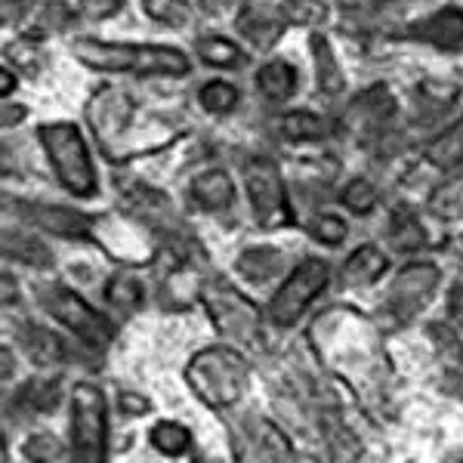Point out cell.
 Masks as SVG:
<instances>
[{
    "label": "cell",
    "mask_w": 463,
    "mask_h": 463,
    "mask_svg": "<svg viewBox=\"0 0 463 463\" xmlns=\"http://www.w3.org/2000/svg\"><path fill=\"white\" fill-rule=\"evenodd\" d=\"M25 454H28L32 460H59L65 451L56 445V439H50V436H34L32 442L25 445Z\"/></svg>",
    "instance_id": "cell-28"
},
{
    "label": "cell",
    "mask_w": 463,
    "mask_h": 463,
    "mask_svg": "<svg viewBox=\"0 0 463 463\" xmlns=\"http://www.w3.org/2000/svg\"><path fill=\"white\" fill-rule=\"evenodd\" d=\"M192 195L207 211H226L232 198H235V185H232V179L222 170H211V174H201L192 183Z\"/></svg>",
    "instance_id": "cell-14"
},
{
    "label": "cell",
    "mask_w": 463,
    "mask_h": 463,
    "mask_svg": "<svg viewBox=\"0 0 463 463\" xmlns=\"http://www.w3.org/2000/svg\"><path fill=\"white\" fill-rule=\"evenodd\" d=\"M285 133L290 139H316L325 133V121L309 111H294V115L285 118Z\"/></svg>",
    "instance_id": "cell-23"
},
{
    "label": "cell",
    "mask_w": 463,
    "mask_h": 463,
    "mask_svg": "<svg viewBox=\"0 0 463 463\" xmlns=\"http://www.w3.org/2000/svg\"><path fill=\"white\" fill-rule=\"evenodd\" d=\"M146 13L167 25H183L189 19V6L183 0H146Z\"/></svg>",
    "instance_id": "cell-25"
},
{
    "label": "cell",
    "mask_w": 463,
    "mask_h": 463,
    "mask_svg": "<svg viewBox=\"0 0 463 463\" xmlns=\"http://www.w3.org/2000/svg\"><path fill=\"white\" fill-rule=\"evenodd\" d=\"M390 241H392L395 250H414L423 244V232H420V226H417V220H411L408 216V220H399L392 226Z\"/></svg>",
    "instance_id": "cell-26"
},
{
    "label": "cell",
    "mask_w": 463,
    "mask_h": 463,
    "mask_svg": "<svg viewBox=\"0 0 463 463\" xmlns=\"http://www.w3.org/2000/svg\"><path fill=\"white\" fill-rule=\"evenodd\" d=\"M312 59H316V74H318V84L325 93H340L343 87V78H340V65L334 59L331 47H327L321 37L312 41Z\"/></svg>",
    "instance_id": "cell-19"
},
{
    "label": "cell",
    "mask_w": 463,
    "mask_h": 463,
    "mask_svg": "<svg viewBox=\"0 0 463 463\" xmlns=\"http://www.w3.org/2000/svg\"><path fill=\"white\" fill-rule=\"evenodd\" d=\"M248 195L257 213L260 226H285L290 220L288 192L281 183V174L275 170L272 161H250L248 164Z\"/></svg>",
    "instance_id": "cell-8"
},
{
    "label": "cell",
    "mask_w": 463,
    "mask_h": 463,
    "mask_svg": "<svg viewBox=\"0 0 463 463\" xmlns=\"http://www.w3.org/2000/svg\"><path fill=\"white\" fill-rule=\"evenodd\" d=\"M19 399L25 402L28 408H34V411H53L59 405V380L56 377H34V380H28L25 386H22V392H19Z\"/></svg>",
    "instance_id": "cell-18"
},
{
    "label": "cell",
    "mask_w": 463,
    "mask_h": 463,
    "mask_svg": "<svg viewBox=\"0 0 463 463\" xmlns=\"http://www.w3.org/2000/svg\"><path fill=\"white\" fill-rule=\"evenodd\" d=\"M71 448L78 460L106 458V399L93 383H78L71 395Z\"/></svg>",
    "instance_id": "cell-5"
},
{
    "label": "cell",
    "mask_w": 463,
    "mask_h": 463,
    "mask_svg": "<svg viewBox=\"0 0 463 463\" xmlns=\"http://www.w3.org/2000/svg\"><path fill=\"white\" fill-rule=\"evenodd\" d=\"M343 204H346L353 213H368L371 207L377 204L374 185L364 183V179H355V183H349V185H346V192H343Z\"/></svg>",
    "instance_id": "cell-24"
},
{
    "label": "cell",
    "mask_w": 463,
    "mask_h": 463,
    "mask_svg": "<svg viewBox=\"0 0 463 463\" xmlns=\"http://www.w3.org/2000/svg\"><path fill=\"white\" fill-rule=\"evenodd\" d=\"M257 87H260V93H263L266 99L281 102V99H288V96L294 93L297 74H294V69H290L288 62H269L257 74Z\"/></svg>",
    "instance_id": "cell-16"
},
{
    "label": "cell",
    "mask_w": 463,
    "mask_h": 463,
    "mask_svg": "<svg viewBox=\"0 0 463 463\" xmlns=\"http://www.w3.org/2000/svg\"><path fill=\"white\" fill-rule=\"evenodd\" d=\"M248 383V364L235 349H204L189 364V386L201 402L213 408H226L241 399Z\"/></svg>",
    "instance_id": "cell-2"
},
{
    "label": "cell",
    "mask_w": 463,
    "mask_h": 463,
    "mask_svg": "<svg viewBox=\"0 0 463 463\" xmlns=\"http://www.w3.org/2000/svg\"><path fill=\"white\" fill-rule=\"evenodd\" d=\"M198 53L204 62L216 65V69H235V65L244 62L241 50L235 47V43L222 41V37H207V41L198 43Z\"/></svg>",
    "instance_id": "cell-20"
},
{
    "label": "cell",
    "mask_w": 463,
    "mask_h": 463,
    "mask_svg": "<svg viewBox=\"0 0 463 463\" xmlns=\"http://www.w3.org/2000/svg\"><path fill=\"white\" fill-rule=\"evenodd\" d=\"M325 6L316 0H244L238 13V32L253 43H272L288 25H316Z\"/></svg>",
    "instance_id": "cell-3"
},
{
    "label": "cell",
    "mask_w": 463,
    "mask_h": 463,
    "mask_svg": "<svg viewBox=\"0 0 463 463\" xmlns=\"http://www.w3.org/2000/svg\"><path fill=\"white\" fill-rule=\"evenodd\" d=\"M207 303L222 334L238 343H260V312L250 300H244L226 285H216L207 290Z\"/></svg>",
    "instance_id": "cell-9"
},
{
    "label": "cell",
    "mask_w": 463,
    "mask_h": 463,
    "mask_svg": "<svg viewBox=\"0 0 463 463\" xmlns=\"http://www.w3.org/2000/svg\"><path fill=\"white\" fill-rule=\"evenodd\" d=\"M325 285H327V263H321V260H306L303 266L294 269V275L285 281V288L275 294L272 306H269V318L281 327L294 325L306 312V306L325 290Z\"/></svg>",
    "instance_id": "cell-7"
},
{
    "label": "cell",
    "mask_w": 463,
    "mask_h": 463,
    "mask_svg": "<svg viewBox=\"0 0 463 463\" xmlns=\"http://www.w3.org/2000/svg\"><path fill=\"white\" fill-rule=\"evenodd\" d=\"M28 216H32L41 229L56 232V235L80 238L90 232L87 216L78 211H69V207H28Z\"/></svg>",
    "instance_id": "cell-12"
},
{
    "label": "cell",
    "mask_w": 463,
    "mask_h": 463,
    "mask_svg": "<svg viewBox=\"0 0 463 463\" xmlns=\"http://www.w3.org/2000/svg\"><path fill=\"white\" fill-rule=\"evenodd\" d=\"M430 161L436 167H454V164L463 161V118L458 124H451L445 133H439L430 146Z\"/></svg>",
    "instance_id": "cell-17"
},
{
    "label": "cell",
    "mask_w": 463,
    "mask_h": 463,
    "mask_svg": "<svg viewBox=\"0 0 463 463\" xmlns=\"http://www.w3.org/2000/svg\"><path fill=\"white\" fill-rule=\"evenodd\" d=\"M152 445L164 454H183L192 445V432L183 423H158L152 430Z\"/></svg>",
    "instance_id": "cell-21"
},
{
    "label": "cell",
    "mask_w": 463,
    "mask_h": 463,
    "mask_svg": "<svg viewBox=\"0 0 463 463\" xmlns=\"http://www.w3.org/2000/svg\"><path fill=\"white\" fill-rule=\"evenodd\" d=\"M109 294H111V300H115V303L133 306L139 300V285H137V281H130V279H118L115 285L109 288Z\"/></svg>",
    "instance_id": "cell-29"
},
{
    "label": "cell",
    "mask_w": 463,
    "mask_h": 463,
    "mask_svg": "<svg viewBox=\"0 0 463 463\" xmlns=\"http://www.w3.org/2000/svg\"><path fill=\"white\" fill-rule=\"evenodd\" d=\"M41 303L47 306L50 316L62 321L69 331L78 334L80 340H87L90 346H106L111 340V334H115L109 321L102 318L84 297H78L69 288H47L41 297Z\"/></svg>",
    "instance_id": "cell-6"
},
{
    "label": "cell",
    "mask_w": 463,
    "mask_h": 463,
    "mask_svg": "<svg viewBox=\"0 0 463 463\" xmlns=\"http://www.w3.org/2000/svg\"><path fill=\"white\" fill-rule=\"evenodd\" d=\"M439 285V272L432 266H408L405 272L395 279L390 290V309L395 318H411L430 303V294Z\"/></svg>",
    "instance_id": "cell-10"
},
{
    "label": "cell",
    "mask_w": 463,
    "mask_h": 463,
    "mask_svg": "<svg viewBox=\"0 0 463 463\" xmlns=\"http://www.w3.org/2000/svg\"><path fill=\"white\" fill-rule=\"evenodd\" d=\"M74 53L80 62L99 71H133V74H185L189 56L170 47H133V43L78 41Z\"/></svg>",
    "instance_id": "cell-1"
},
{
    "label": "cell",
    "mask_w": 463,
    "mask_h": 463,
    "mask_svg": "<svg viewBox=\"0 0 463 463\" xmlns=\"http://www.w3.org/2000/svg\"><path fill=\"white\" fill-rule=\"evenodd\" d=\"M235 102H238V90L226 84V80H213V84L201 90V106L213 111V115H226V111L235 109Z\"/></svg>",
    "instance_id": "cell-22"
},
{
    "label": "cell",
    "mask_w": 463,
    "mask_h": 463,
    "mask_svg": "<svg viewBox=\"0 0 463 463\" xmlns=\"http://www.w3.org/2000/svg\"><path fill=\"white\" fill-rule=\"evenodd\" d=\"M448 312H451L454 321H460V325H463V281L451 290V300H448Z\"/></svg>",
    "instance_id": "cell-31"
},
{
    "label": "cell",
    "mask_w": 463,
    "mask_h": 463,
    "mask_svg": "<svg viewBox=\"0 0 463 463\" xmlns=\"http://www.w3.org/2000/svg\"><path fill=\"white\" fill-rule=\"evenodd\" d=\"M312 235L321 244H340L346 238V226H343V220H337V216H316L312 220Z\"/></svg>",
    "instance_id": "cell-27"
},
{
    "label": "cell",
    "mask_w": 463,
    "mask_h": 463,
    "mask_svg": "<svg viewBox=\"0 0 463 463\" xmlns=\"http://www.w3.org/2000/svg\"><path fill=\"white\" fill-rule=\"evenodd\" d=\"M411 37H417V41H427V43H432V47H439V50L460 47V43H463V10L448 6V10L432 13L430 19L417 22V25L411 28Z\"/></svg>",
    "instance_id": "cell-11"
},
{
    "label": "cell",
    "mask_w": 463,
    "mask_h": 463,
    "mask_svg": "<svg viewBox=\"0 0 463 463\" xmlns=\"http://www.w3.org/2000/svg\"><path fill=\"white\" fill-rule=\"evenodd\" d=\"M386 272V253L377 248H358L343 266V281L353 288L374 285L380 275Z\"/></svg>",
    "instance_id": "cell-13"
},
{
    "label": "cell",
    "mask_w": 463,
    "mask_h": 463,
    "mask_svg": "<svg viewBox=\"0 0 463 463\" xmlns=\"http://www.w3.org/2000/svg\"><path fill=\"white\" fill-rule=\"evenodd\" d=\"M80 6L90 19H106L121 10V0H80Z\"/></svg>",
    "instance_id": "cell-30"
},
{
    "label": "cell",
    "mask_w": 463,
    "mask_h": 463,
    "mask_svg": "<svg viewBox=\"0 0 463 463\" xmlns=\"http://www.w3.org/2000/svg\"><path fill=\"white\" fill-rule=\"evenodd\" d=\"M41 143L47 148L62 185L78 198H87L96 192V170L90 161V152L80 139V130L74 124H50L41 127Z\"/></svg>",
    "instance_id": "cell-4"
},
{
    "label": "cell",
    "mask_w": 463,
    "mask_h": 463,
    "mask_svg": "<svg viewBox=\"0 0 463 463\" xmlns=\"http://www.w3.org/2000/svg\"><path fill=\"white\" fill-rule=\"evenodd\" d=\"M285 257L275 248H250L238 257V269L248 281H269L275 272H281Z\"/></svg>",
    "instance_id": "cell-15"
}]
</instances>
